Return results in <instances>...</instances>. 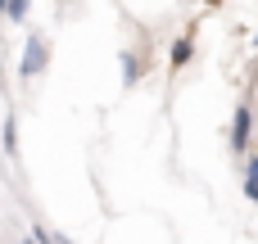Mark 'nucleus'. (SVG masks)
I'll return each mask as SVG.
<instances>
[{
	"mask_svg": "<svg viewBox=\"0 0 258 244\" xmlns=\"http://www.w3.org/2000/svg\"><path fill=\"white\" fill-rule=\"evenodd\" d=\"M190 59H195V36L186 32V36H177V41L168 45V63H172V72H177V68H190Z\"/></svg>",
	"mask_w": 258,
	"mask_h": 244,
	"instance_id": "3",
	"label": "nucleus"
},
{
	"mask_svg": "<svg viewBox=\"0 0 258 244\" xmlns=\"http://www.w3.org/2000/svg\"><path fill=\"white\" fill-rule=\"evenodd\" d=\"M245 181H254V186H258V154L245 158Z\"/></svg>",
	"mask_w": 258,
	"mask_h": 244,
	"instance_id": "7",
	"label": "nucleus"
},
{
	"mask_svg": "<svg viewBox=\"0 0 258 244\" xmlns=\"http://www.w3.org/2000/svg\"><path fill=\"white\" fill-rule=\"evenodd\" d=\"M254 59H258V32H254Z\"/></svg>",
	"mask_w": 258,
	"mask_h": 244,
	"instance_id": "11",
	"label": "nucleus"
},
{
	"mask_svg": "<svg viewBox=\"0 0 258 244\" xmlns=\"http://www.w3.org/2000/svg\"><path fill=\"white\" fill-rule=\"evenodd\" d=\"M254 100H258V95H254Z\"/></svg>",
	"mask_w": 258,
	"mask_h": 244,
	"instance_id": "12",
	"label": "nucleus"
},
{
	"mask_svg": "<svg viewBox=\"0 0 258 244\" xmlns=\"http://www.w3.org/2000/svg\"><path fill=\"white\" fill-rule=\"evenodd\" d=\"M245 199H249V204H258V186H254V181H245Z\"/></svg>",
	"mask_w": 258,
	"mask_h": 244,
	"instance_id": "8",
	"label": "nucleus"
},
{
	"mask_svg": "<svg viewBox=\"0 0 258 244\" xmlns=\"http://www.w3.org/2000/svg\"><path fill=\"white\" fill-rule=\"evenodd\" d=\"M0 145H5V154L9 158H18V122H14V113L5 118V127H0Z\"/></svg>",
	"mask_w": 258,
	"mask_h": 244,
	"instance_id": "5",
	"label": "nucleus"
},
{
	"mask_svg": "<svg viewBox=\"0 0 258 244\" xmlns=\"http://www.w3.org/2000/svg\"><path fill=\"white\" fill-rule=\"evenodd\" d=\"M45 68H50V41H45L41 32H27L23 54H18V77H23V82H32V77H41Z\"/></svg>",
	"mask_w": 258,
	"mask_h": 244,
	"instance_id": "1",
	"label": "nucleus"
},
{
	"mask_svg": "<svg viewBox=\"0 0 258 244\" xmlns=\"http://www.w3.org/2000/svg\"><path fill=\"white\" fill-rule=\"evenodd\" d=\"M249 136H254V104H249V100H240V104H236V113H231V131H227V140H231V154H236V158H249Z\"/></svg>",
	"mask_w": 258,
	"mask_h": 244,
	"instance_id": "2",
	"label": "nucleus"
},
{
	"mask_svg": "<svg viewBox=\"0 0 258 244\" xmlns=\"http://www.w3.org/2000/svg\"><path fill=\"white\" fill-rule=\"evenodd\" d=\"M0 14H9V0H0Z\"/></svg>",
	"mask_w": 258,
	"mask_h": 244,
	"instance_id": "10",
	"label": "nucleus"
},
{
	"mask_svg": "<svg viewBox=\"0 0 258 244\" xmlns=\"http://www.w3.org/2000/svg\"><path fill=\"white\" fill-rule=\"evenodd\" d=\"M50 244H73V240L68 235H50Z\"/></svg>",
	"mask_w": 258,
	"mask_h": 244,
	"instance_id": "9",
	"label": "nucleus"
},
{
	"mask_svg": "<svg viewBox=\"0 0 258 244\" xmlns=\"http://www.w3.org/2000/svg\"><path fill=\"white\" fill-rule=\"evenodd\" d=\"M118 68H122V86H127V91L145 77V59H141L136 50H122V54H118Z\"/></svg>",
	"mask_w": 258,
	"mask_h": 244,
	"instance_id": "4",
	"label": "nucleus"
},
{
	"mask_svg": "<svg viewBox=\"0 0 258 244\" xmlns=\"http://www.w3.org/2000/svg\"><path fill=\"white\" fill-rule=\"evenodd\" d=\"M9 23H23L27 18V0H9V14H5Z\"/></svg>",
	"mask_w": 258,
	"mask_h": 244,
	"instance_id": "6",
	"label": "nucleus"
}]
</instances>
